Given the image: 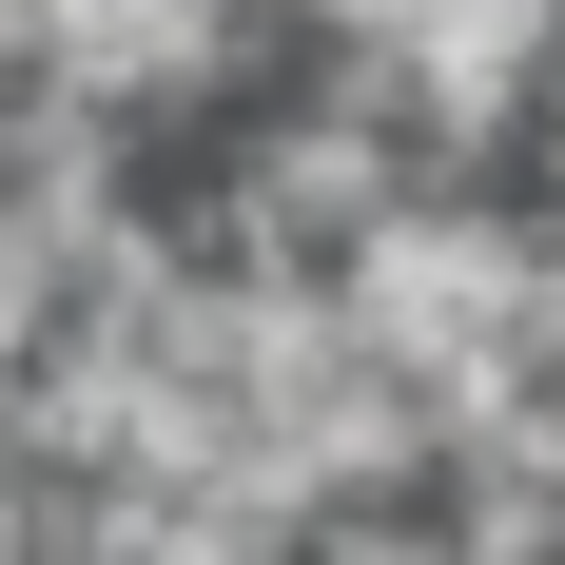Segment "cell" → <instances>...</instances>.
Segmentation results:
<instances>
[{"label": "cell", "instance_id": "cell-1", "mask_svg": "<svg viewBox=\"0 0 565 565\" xmlns=\"http://www.w3.org/2000/svg\"><path fill=\"white\" fill-rule=\"evenodd\" d=\"M546 254H565V234H526L508 195L409 175L391 215L332 254V292H351V332L391 351L429 409H488V391H526V371H565V351H546Z\"/></svg>", "mask_w": 565, "mask_h": 565}, {"label": "cell", "instance_id": "cell-2", "mask_svg": "<svg viewBox=\"0 0 565 565\" xmlns=\"http://www.w3.org/2000/svg\"><path fill=\"white\" fill-rule=\"evenodd\" d=\"M332 78L391 98L449 175H488L526 117H546V78H565V0H371L332 40Z\"/></svg>", "mask_w": 565, "mask_h": 565}]
</instances>
